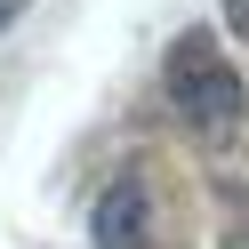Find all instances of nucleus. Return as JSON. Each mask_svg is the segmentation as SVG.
Wrapping results in <instances>:
<instances>
[{
    "mask_svg": "<svg viewBox=\"0 0 249 249\" xmlns=\"http://www.w3.org/2000/svg\"><path fill=\"white\" fill-rule=\"evenodd\" d=\"M89 249H153V185L137 169H121L89 201Z\"/></svg>",
    "mask_w": 249,
    "mask_h": 249,
    "instance_id": "nucleus-2",
    "label": "nucleus"
},
{
    "mask_svg": "<svg viewBox=\"0 0 249 249\" xmlns=\"http://www.w3.org/2000/svg\"><path fill=\"white\" fill-rule=\"evenodd\" d=\"M161 81H169L177 121H185V129H193L209 153L241 145V129H249V81L225 65V56H217V40H209V33H185L177 49H169Z\"/></svg>",
    "mask_w": 249,
    "mask_h": 249,
    "instance_id": "nucleus-1",
    "label": "nucleus"
},
{
    "mask_svg": "<svg viewBox=\"0 0 249 249\" xmlns=\"http://www.w3.org/2000/svg\"><path fill=\"white\" fill-rule=\"evenodd\" d=\"M17 8H24V0H0V33H8V17H17Z\"/></svg>",
    "mask_w": 249,
    "mask_h": 249,
    "instance_id": "nucleus-3",
    "label": "nucleus"
}]
</instances>
